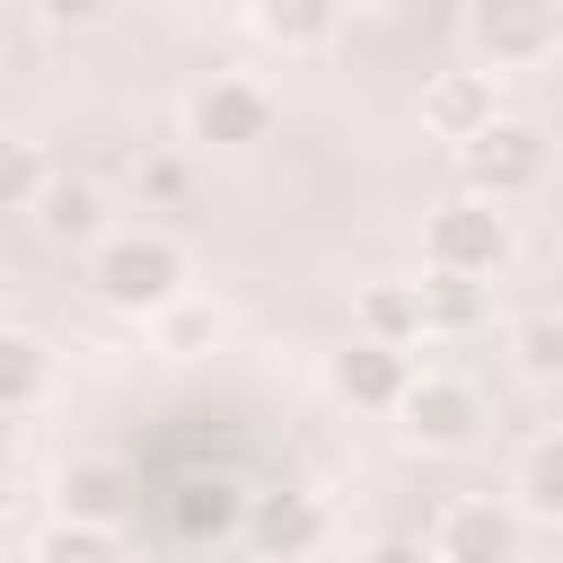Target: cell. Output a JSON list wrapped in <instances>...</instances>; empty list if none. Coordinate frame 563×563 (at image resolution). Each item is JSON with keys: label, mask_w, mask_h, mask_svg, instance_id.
Returning a JSON list of instances; mask_svg holds the SVG:
<instances>
[{"label": "cell", "mask_w": 563, "mask_h": 563, "mask_svg": "<svg viewBox=\"0 0 563 563\" xmlns=\"http://www.w3.org/2000/svg\"><path fill=\"white\" fill-rule=\"evenodd\" d=\"M194 255L167 238V229H114L97 255H88V290H97V308H114V317H141V325H158L167 308H185L194 290Z\"/></svg>", "instance_id": "cell-1"}, {"label": "cell", "mask_w": 563, "mask_h": 563, "mask_svg": "<svg viewBox=\"0 0 563 563\" xmlns=\"http://www.w3.org/2000/svg\"><path fill=\"white\" fill-rule=\"evenodd\" d=\"M457 44L475 70L493 79H519V70H545L563 53V0H475L457 18Z\"/></svg>", "instance_id": "cell-2"}, {"label": "cell", "mask_w": 563, "mask_h": 563, "mask_svg": "<svg viewBox=\"0 0 563 563\" xmlns=\"http://www.w3.org/2000/svg\"><path fill=\"white\" fill-rule=\"evenodd\" d=\"M510 246H519L510 211L484 194H449L422 211V273H440V282H493L510 264Z\"/></svg>", "instance_id": "cell-3"}, {"label": "cell", "mask_w": 563, "mask_h": 563, "mask_svg": "<svg viewBox=\"0 0 563 563\" xmlns=\"http://www.w3.org/2000/svg\"><path fill=\"white\" fill-rule=\"evenodd\" d=\"M273 114H282V97L255 70H202L185 88V141L194 150H255L273 132Z\"/></svg>", "instance_id": "cell-4"}, {"label": "cell", "mask_w": 563, "mask_h": 563, "mask_svg": "<svg viewBox=\"0 0 563 563\" xmlns=\"http://www.w3.org/2000/svg\"><path fill=\"white\" fill-rule=\"evenodd\" d=\"M457 167H466V194H484V202H528L537 185H545V167H554V141L528 123V114H501L484 141H466L457 150Z\"/></svg>", "instance_id": "cell-5"}, {"label": "cell", "mask_w": 563, "mask_h": 563, "mask_svg": "<svg viewBox=\"0 0 563 563\" xmlns=\"http://www.w3.org/2000/svg\"><path fill=\"white\" fill-rule=\"evenodd\" d=\"M519 528H528V510L510 493H457V501H440L431 545H440V563H519Z\"/></svg>", "instance_id": "cell-6"}, {"label": "cell", "mask_w": 563, "mask_h": 563, "mask_svg": "<svg viewBox=\"0 0 563 563\" xmlns=\"http://www.w3.org/2000/svg\"><path fill=\"white\" fill-rule=\"evenodd\" d=\"M484 422H493V413H484V387H475L466 369H422L413 396H405V413H396V431H405L413 449H466Z\"/></svg>", "instance_id": "cell-7"}, {"label": "cell", "mask_w": 563, "mask_h": 563, "mask_svg": "<svg viewBox=\"0 0 563 563\" xmlns=\"http://www.w3.org/2000/svg\"><path fill=\"white\" fill-rule=\"evenodd\" d=\"M493 123H501V79H493V70L449 62V70H431V79H422V132H431V141L466 150V141H484Z\"/></svg>", "instance_id": "cell-8"}, {"label": "cell", "mask_w": 563, "mask_h": 563, "mask_svg": "<svg viewBox=\"0 0 563 563\" xmlns=\"http://www.w3.org/2000/svg\"><path fill=\"white\" fill-rule=\"evenodd\" d=\"M413 378H422V369H413V352H396V343H369V334H352V343L325 361V387H334L352 413H387V422L405 413Z\"/></svg>", "instance_id": "cell-9"}, {"label": "cell", "mask_w": 563, "mask_h": 563, "mask_svg": "<svg viewBox=\"0 0 563 563\" xmlns=\"http://www.w3.org/2000/svg\"><path fill=\"white\" fill-rule=\"evenodd\" d=\"M53 519H79V528H123L132 519V501H141V484H132V466L123 457H62V475H53Z\"/></svg>", "instance_id": "cell-10"}, {"label": "cell", "mask_w": 563, "mask_h": 563, "mask_svg": "<svg viewBox=\"0 0 563 563\" xmlns=\"http://www.w3.org/2000/svg\"><path fill=\"white\" fill-rule=\"evenodd\" d=\"M352 334H369V343H396V352L431 343L422 282H361V290H352Z\"/></svg>", "instance_id": "cell-11"}, {"label": "cell", "mask_w": 563, "mask_h": 563, "mask_svg": "<svg viewBox=\"0 0 563 563\" xmlns=\"http://www.w3.org/2000/svg\"><path fill=\"white\" fill-rule=\"evenodd\" d=\"M238 26H246L255 44H273V53H325V44L343 35V9H334V0H255Z\"/></svg>", "instance_id": "cell-12"}, {"label": "cell", "mask_w": 563, "mask_h": 563, "mask_svg": "<svg viewBox=\"0 0 563 563\" xmlns=\"http://www.w3.org/2000/svg\"><path fill=\"white\" fill-rule=\"evenodd\" d=\"M44 396H53V343L35 325H0V405L26 422L44 413Z\"/></svg>", "instance_id": "cell-13"}, {"label": "cell", "mask_w": 563, "mask_h": 563, "mask_svg": "<svg viewBox=\"0 0 563 563\" xmlns=\"http://www.w3.org/2000/svg\"><path fill=\"white\" fill-rule=\"evenodd\" d=\"M246 528H255V545L264 554H282V563H299L317 537H325V510L308 501V493H255V510H246Z\"/></svg>", "instance_id": "cell-14"}, {"label": "cell", "mask_w": 563, "mask_h": 563, "mask_svg": "<svg viewBox=\"0 0 563 563\" xmlns=\"http://www.w3.org/2000/svg\"><path fill=\"white\" fill-rule=\"evenodd\" d=\"M35 229H44L53 246H88V255L114 238V229H106V202H97V185H88V176H62V185L44 194V211H35Z\"/></svg>", "instance_id": "cell-15"}, {"label": "cell", "mask_w": 563, "mask_h": 563, "mask_svg": "<svg viewBox=\"0 0 563 563\" xmlns=\"http://www.w3.org/2000/svg\"><path fill=\"white\" fill-rule=\"evenodd\" d=\"M510 501H519L528 519H545V528L563 537V431H537V440L519 449V475H510Z\"/></svg>", "instance_id": "cell-16"}, {"label": "cell", "mask_w": 563, "mask_h": 563, "mask_svg": "<svg viewBox=\"0 0 563 563\" xmlns=\"http://www.w3.org/2000/svg\"><path fill=\"white\" fill-rule=\"evenodd\" d=\"M510 369L528 378V387H563V308H528V317H510Z\"/></svg>", "instance_id": "cell-17"}, {"label": "cell", "mask_w": 563, "mask_h": 563, "mask_svg": "<svg viewBox=\"0 0 563 563\" xmlns=\"http://www.w3.org/2000/svg\"><path fill=\"white\" fill-rule=\"evenodd\" d=\"M62 176H53V158H44V141H26V132H9L0 141V211H44V194H53Z\"/></svg>", "instance_id": "cell-18"}, {"label": "cell", "mask_w": 563, "mask_h": 563, "mask_svg": "<svg viewBox=\"0 0 563 563\" xmlns=\"http://www.w3.org/2000/svg\"><path fill=\"white\" fill-rule=\"evenodd\" d=\"M26 563H123V537L114 528H79V519H44Z\"/></svg>", "instance_id": "cell-19"}, {"label": "cell", "mask_w": 563, "mask_h": 563, "mask_svg": "<svg viewBox=\"0 0 563 563\" xmlns=\"http://www.w3.org/2000/svg\"><path fill=\"white\" fill-rule=\"evenodd\" d=\"M422 308H431V334H475V325H484V282H440V273H422Z\"/></svg>", "instance_id": "cell-20"}, {"label": "cell", "mask_w": 563, "mask_h": 563, "mask_svg": "<svg viewBox=\"0 0 563 563\" xmlns=\"http://www.w3.org/2000/svg\"><path fill=\"white\" fill-rule=\"evenodd\" d=\"M132 185H141V202H185V194H194V158H185V150H150V158L132 167Z\"/></svg>", "instance_id": "cell-21"}, {"label": "cell", "mask_w": 563, "mask_h": 563, "mask_svg": "<svg viewBox=\"0 0 563 563\" xmlns=\"http://www.w3.org/2000/svg\"><path fill=\"white\" fill-rule=\"evenodd\" d=\"M150 334H158V352H167V361H185V352H202V343H211V334H220V317H211V308H194V299H185V308H167V317H158V325H150Z\"/></svg>", "instance_id": "cell-22"}, {"label": "cell", "mask_w": 563, "mask_h": 563, "mask_svg": "<svg viewBox=\"0 0 563 563\" xmlns=\"http://www.w3.org/2000/svg\"><path fill=\"white\" fill-rule=\"evenodd\" d=\"M352 563H440V545H431V537H378V545H361Z\"/></svg>", "instance_id": "cell-23"}]
</instances>
